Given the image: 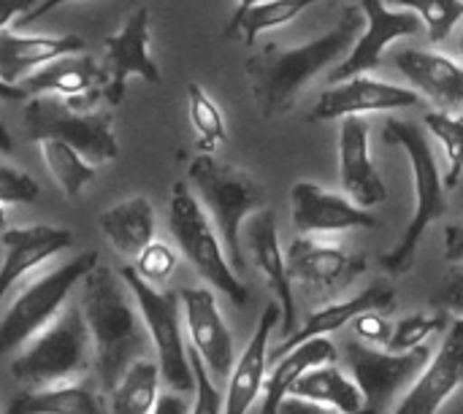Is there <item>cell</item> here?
Masks as SVG:
<instances>
[{"label": "cell", "mask_w": 463, "mask_h": 414, "mask_svg": "<svg viewBox=\"0 0 463 414\" xmlns=\"http://www.w3.org/2000/svg\"><path fill=\"white\" fill-rule=\"evenodd\" d=\"M366 16L361 5L347 8L334 30L326 35L301 43V46H279L266 43L252 52L244 62L255 103L266 119H274L293 108L301 89L328 65H336L347 57L358 33H364Z\"/></svg>", "instance_id": "1"}, {"label": "cell", "mask_w": 463, "mask_h": 414, "mask_svg": "<svg viewBox=\"0 0 463 414\" xmlns=\"http://www.w3.org/2000/svg\"><path fill=\"white\" fill-rule=\"evenodd\" d=\"M81 282L79 306L92 339L100 385L109 393L138 358L149 355L152 339L122 274L98 263Z\"/></svg>", "instance_id": "2"}, {"label": "cell", "mask_w": 463, "mask_h": 414, "mask_svg": "<svg viewBox=\"0 0 463 414\" xmlns=\"http://www.w3.org/2000/svg\"><path fill=\"white\" fill-rule=\"evenodd\" d=\"M187 182L206 214L212 217L231 266L241 271L247 266L241 231L255 212L269 206L266 187L250 171L236 168L231 163H220L214 160V155L203 152L190 163Z\"/></svg>", "instance_id": "3"}, {"label": "cell", "mask_w": 463, "mask_h": 414, "mask_svg": "<svg viewBox=\"0 0 463 414\" xmlns=\"http://www.w3.org/2000/svg\"><path fill=\"white\" fill-rule=\"evenodd\" d=\"M385 144L402 146L410 157L412 165V182H415V212L412 220L402 236V241L380 258V268L391 277H404L415 266L418 247L429 231L431 222H437L448 212V198H445V176L439 171V163L429 146V138L423 130L412 122L391 119L383 130Z\"/></svg>", "instance_id": "4"}, {"label": "cell", "mask_w": 463, "mask_h": 414, "mask_svg": "<svg viewBox=\"0 0 463 414\" xmlns=\"http://www.w3.org/2000/svg\"><path fill=\"white\" fill-rule=\"evenodd\" d=\"M95 361L81 306H65L11 361V377L30 388L65 385L79 380Z\"/></svg>", "instance_id": "5"}, {"label": "cell", "mask_w": 463, "mask_h": 414, "mask_svg": "<svg viewBox=\"0 0 463 414\" xmlns=\"http://www.w3.org/2000/svg\"><path fill=\"white\" fill-rule=\"evenodd\" d=\"M168 225L176 239V247L198 271V277L209 282L214 290H220L225 298H231L236 306H247L250 290L239 279L236 268L231 266L212 217L206 214V209L201 206V201L184 182H176L171 190Z\"/></svg>", "instance_id": "6"}, {"label": "cell", "mask_w": 463, "mask_h": 414, "mask_svg": "<svg viewBox=\"0 0 463 414\" xmlns=\"http://www.w3.org/2000/svg\"><path fill=\"white\" fill-rule=\"evenodd\" d=\"M22 133L30 141L57 138L79 149L92 165L119 155L114 122L98 108H76L60 95H35L22 108Z\"/></svg>", "instance_id": "7"}, {"label": "cell", "mask_w": 463, "mask_h": 414, "mask_svg": "<svg viewBox=\"0 0 463 414\" xmlns=\"http://www.w3.org/2000/svg\"><path fill=\"white\" fill-rule=\"evenodd\" d=\"M98 266V252H81L30 282L0 317V358L27 344L62 309L71 290Z\"/></svg>", "instance_id": "8"}, {"label": "cell", "mask_w": 463, "mask_h": 414, "mask_svg": "<svg viewBox=\"0 0 463 414\" xmlns=\"http://www.w3.org/2000/svg\"><path fill=\"white\" fill-rule=\"evenodd\" d=\"M119 274L138 304V312L144 317V325H146L149 339L157 353V366H160L163 382L176 393H190L195 388V377H193V366H190V347L184 344V334H182L184 317H182L179 293L160 290V287L144 282L133 271V266L122 268Z\"/></svg>", "instance_id": "9"}, {"label": "cell", "mask_w": 463, "mask_h": 414, "mask_svg": "<svg viewBox=\"0 0 463 414\" xmlns=\"http://www.w3.org/2000/svg\"><path fill=\"white\" fill-rule=\"evenodd\" d=\"M429 347H415L410 353L377 350L361 342L350 344V372L364 396L361 414H391L404 393L412 388L423 366L429 363Z\"/></svg>", "instance_id": "10"}, {"label": "cell", "mask_w": 463, "mask_h": 414, "mask_svg": "<svg viewBox=\"0 0 463 414\" xmlns=\"http://www.w3.org/2000/svg\"><path fill=\"white\" fill-rule=\"evenodd\" d=\"M361 11L366 16V27L361 38L353 43V49L347 52V57L334 65L328 76L331 84L374 71L383 60V52L393 41L412 38L423 30V22L415 11H407V8L393 11L385 0H361Z\"/></svg>", "instance_id": "11"}, {"label": "cell", "mask_w": 463, "mask_h": 414, "mask_svg": "<svg viewBox=\"0 0 463 414\" xmlns=\"http://www.w3.org/2000/svg\"><path fill=\"white\" fill-rule=\"evenodd\" d=\"M149 8H136L128 22L103 41V68L109 84L103 87V100L119 106L130 76H141L149 84H160V68L149 52Z\"/></svg>", "instance_id": "12"}, {"label": "cell", "mask_w": 463, "mask_h": 414, "mask_svg": "<svg viewBox=\"0 0 463 414\" xmlns=\"http://www.w3.org/2000/svg\"><path fill=\"white\" fill-rule=\"evenodd\" d=\"M463 388V317H453L439 350L391 414H439Z\"/></svg>", "instance_id": "13"}, {"label": "cell", "mask_w": 463, "mask_h": 414, "mask_svg": "<svg viewBox=\"0 0 463 414\" xmlns=\"http://www.w3.org/2000/svg\"><path fill=\"white\" fill-rule=\"evenodd\" d=\"M418 103L420 95L412 87H399L361 73L331 84L312 106L309 122H328V119H345L358 114H377V111H399V108H412Z\"/></svg>", "instance_id": "14"}, {"label": "cell", "mask_w": 463, "mask_h": 414, "mask_svg": "<svg viewBox=\"0 0 463 414\" xmlns=\"http://www.w3.org/2000/svg\"><path fill=\"white\" fill-rule=\"evenodd\" d=\"M179 301H182V317H184L190 347L201 355L214 382L217 380L225 382L236 363V355H233V336L222 320L214 293L206 287H187L179 293Z\"/></svg>", "instance_id": "15"}, {"label": "cell", "mask_w": 463, "mask_h": 414, "mask_svg": "<svg viewBox=\"0 0 463 414\" xmlns=\"http://www.w3.org/2000/svg\"><path fill=\"white\" fill-rule=\"evenodd\" d=\"M106 84V68L84 52L54 57L19 81L27 95H60L76 108H98Z\"/></svg>", "instance_id": "16"}, {"label": "cell", "mask_w": 463, "mask_h": 414, "mask_svg": "<svg viewBox=\"0 0 463 414\" xmlns=\"http://www.w3.org/2000/svg\"><path fill=\"white\" fill-rule=\"evenodd\" d=\"M285 260L290 279L320 293H339L366 271L364 258L317 236H298L285 252Z\"/></svg>", "instance_id": "17"}, {"label": "cell", "mask_w": 463, "mask_h": 414, "mask_svg": "<svg viewBox=\"0 0 463 414\" xmlns=\"http://www.w3.org/2000/svg\"><path fill=\"white\" fill-rule=\"evenodd\" d=\"M290 206H293V222L304 236H331L353 228L380 225V220L369 209L315 182H296L290 187Z\"/></svg>", "instance_id": "18"}, {"label": "cell", "mask_w": 463, "mask_h": 414, "mask_svg": "<svg viewBox=\"0 0 463 414\" xmlns=\"http://www.w3.org/2000/svg\"><path fill=\"white\" fill-rule=\"evenodd\" d=\"M241 239L250 249V258L255 268L263 274L269 287L277 293L279 309H282V325L285 334L296 331V298L290 290V274H288V260L279 247V231H277V214L274 209H260L255 212L241 231Z\"/></svg>", "instance_id": "19"}, {"label": "cell", "mask_w": 463, "mask_h": 414, "mask_svg": "<svg viewBox=\"0 0 463 414\" xmlns=\"http://www.w3.org/2000/svg\"><path fill=\"white\" fill-rule=\"evenodd\" d=\"M369 144V125L361 117H345L339 130V182L347 198L364 209L388 198V187L372 160Z\"/></svg>", "instance_id": "20"}, {"label": "cell", "mask_w": 463, "mask_h": 414, "mask_svg": "<svg viewBox=\"0 0 463 414\" xmlns=\"http://www.w3.org/2000/svg\"><path fill=\"white\" fill-rule=\"evenodd\" d=\"M0 241L5 247V258L0 263V312H3V301L11 293V287L19 285V279H24L33 268L43 266L57 252L68 249L73 233L68 228H54V225H24V228L3 231Z\"/></svg>", "instance_id": "21"}, {"label": "cell", "mask_w": 463, "mask_h": 414, "mask_svg": "<svg viewBox=\"0 0 463 414\" xmlns=\"http://www.w3.org/2000/svg\"><path fill=\"white\" fill-rule=\"evenodd\" d=\"M282 309L279 304H269L258 320V328L252 334V339L247 342L244 353L236 358L231 374H228V390H225V404L222 414H247L252 409V404L260 399L263 385H266V372H269V336L274 331V325L279 323Z\"/></svg>", "instance_id": "22"}, {"label": "cell", "mask_w": 463, "mask_h": 414, "mask_svg": "<svg viewBox=\"0 0 463 414\" xmlns=\"http://www.w3.org/2000/svg\"><path fill=\"white\" fill-rule=\"evenodd\" d=\"M393 65L404 73L418 95L431 100L437 108H458L463 103V65L442 52L402 49Z\"/></svg>", "instance_id": "23"}, {"label": "cell", "mask_w": 463, "mask_h": 414, "mask_svg": "<svg viewBox=\"0 0 463 414\" xmlns=\"http://www.w3.org/2000/svg\"><path fill=\"white\" fill-rule=\"evenodd\" d=\"M372 309H377V312H393V309H396V293H393L391 285L374 282V285H369L366 290H361V293H355V296H350V298H345V301H334V304H328V306L312 312L301 328H296L293 334L285 336V342L271 353V361H277L279 355H285L288 350H293L296 344H301V342H307V339L328 336V334L345 328V325L353 323L358 315L372 312Z\"/></svg>", "instance_id": "24"}, {"label": "cell", "mask_w": 463, "mask_h": 414, "mask_svg": "<svg viewBox=\"0 0 463 414\" xmlns=\"http://www.w3.org/2000/svg\"><path fill=\"white\" fill-rule=\"evenodd\" d=\"M73 52H84V41L79 35H22L0 30V79L5 84H19L54 57Z\"/></svg>", "instance_id": "25"}, {"label": "cell", "mask_w": 463, "mask_h": 414, "mask_svg": "<svg viewBox=\"0 0 463 414\" xmlns=\"http://www.w3.org/2000/svg\"><path fill=\"white\" fill-rule=\"evenodd\" d=\"M100 233L109 239V244L128 260H136L138 252L155 241V206L144 195H133L119 201L117 206L98 214Z\"/></svg>", "instance_id": "26"}, {"label": "cell", "mask_w": 463, "mask_h": 414, "mask_svg": "<svg viewBox=\"0 0 463 414\" xmlns=\"http://www.w3.org/2000/svg\"><path fill=\"white\" fill-rule=\"evenodd\" d=\"M336 363V347L328 336L307 339L277 358L274 369L263 385V414H279V404L288 399L290 388L315 366Z\"/></svg>", "instance_id": "27"}, {"label": "cell", "mask_w": 463, "mask_h": 414, "mask_svg": "<svg viewBox=\"0 0 463 414\" xmlns=\"http://www.w3.org/2000/svg\"><path fill=\"white\" fill-rule=\"evenodd\" d=\"M288 396H296V399H304V401H315V404H326V407L339 409L342 414H361V409H364L361 388L336 363H323V366L309 369L290 388Z\"/></svg>", "instance_id": "28"}, {"label": "cell", "mask_w": 463, "mask_h": 414, "mask_svg": "<svg viewBox=\"0 0 463 414\" xmlns=\"http://www.w3.org/2000/svg\"><path fill=\"white\" fill-rule=\"evenodd\" d=\"M160 366L149 358H138L109 390L111 414H149L160 396Z\"/></svg>", "instance_id": "29"}, {"label": "cell", "mask_w": 463, "mask_h": 414, "mask_svg": "<svg viewBox=\"0 0 463 414\" xmlns=\"http://www.w3.org/2000/svg\"><path fill=\"white\" fill-rule=\"evenodd\" d=\"M8 414H100V404L92 390L65 382L22 393L11 401Z\"/></svg>", "instance_id": "30"}, {"label": "cell", "mask_w": 463, "mask_h": 414, "mask_svg": "<svg viewBox=\"0 0 463 414\" xmlns=\"http://www.w3.org/2000/svg\"><path fill=\"white\" fill-rule=\"evenodd\" d=\"M320 0H260L252 8H247L241 16H231L225 24V38L241 35L247 46H255L258 35L274 27H282L293 22L298 14L312 8Z\"/></svg>", "instance_id": "31"}, {"label": "cell", "mask_w": 463, "mask_h": 414, "mask_svg": "<svg viewBox=\"0 0 463 414\" xmlns=\"http://www.w3.org/2000/svg\"><path fill=\"white\" fill-rule=\"evenodd\" d=\"M41 155L46 168L52 171V176L57 179L60 190L68 198H79L84 193V187L95 179L98 165H92L79 149H73L65 141L57 138H43L41 141Z\"/></svg>", "instance_id": "32"}, {"label": "cell", "mask_w": 463, "mask_h": 414, "mask_svg": "<svg viewBox=\"0 0 463 414\" xmlns=\"http://www.w3.org/2000/svg\"><path fill=\"white\" fill-rule=\"evenodd\" d=\"M187 111H190V122L198 133V149L203 155H214V149L228 138V127H225V117H222L220 106L212 100V95L198 81L187 84Z\"/></svg>", "instance_id": "33"}, {"label": "cell", "mask_w": 463, "mask_h": 414, "mask_svg": "<svg viewBox=\"0 0 463 414\" xmlns=\"http://www.w3.org/2000/svg\"><path fill=\"white\" fill-rule=\"evenodd\" d=\"M426 127L429 133L442 144L445 149V187L453 190L463 176V114L453 108H437L431 114H426Z\"/></svg>", "instance_id": "34"}, {"label": "cell", "mask_w": 463, "mask_h": 414, "mask_svg": "<svg viewBox=\"0 0 463 414\" xmlns=\"http://www.w3.org/2000/svg\"><path fill=\"white\" fill-rule=\"evenodd\" d=\"M385 3L415 11L431 43L448 41L456 24L463 19V0H385Z\"/></svg>", "instance_id": "35"}, {"label": "cell", "mask_w": 463, "mask_h": 414, "mask_svg": "<svg viewBox=\"0 0 463 414\" xmlns=\"http://www.w3.org/2000/svg\"><path fill=\"white\" fill-rule=\"evenodd\" d=\"M450 325L448 315L445 312H437V315H410L404 320H399L393 325V339L388 344L391 353H410L415 347H423L426 339L437 331H445Z\"/></svg>", "instance_id": "36"}, {"label": "cell", "mask_w": 463, "mask_h": 414, "mask_svg": "<svg viewBox=\"0 0 463 414\" xmlns=\"http://www.w3.org/2000/svg\"><path fill=\"white\" fill-rule=\"evenodd\" d=\"M176 252H174V247H168L165 241H149L141 252H138V258L133 260V271L144 279V282H149V285H155V287H160L163 282H168L171 279V274L176 271Z\"/></svg>", "instance_id": "37"}, {"label": "cell", "mask_w": 463, "mask_h": 414, "mask_svg": "<svg viewBox=\"0 0 463 414\" xmlns=\"http://www.w3.org/2000/svg\"><path fill=\"white\" fill-rule=\"evenodd\" d=\"M190 366H193V377H195V401H193V412L190 414H222V393L217 390L214 377L209 374V369L203 366L201 355L190 347Z\"/></svg>", "instance_id": "38"}, {"label": "cell", "mask_w": 463, "mask_h": 414, "mask_svg": "<svg viewBox=\"0 0 463 414\" xmlns=\"http://www.w3.org/2000/svg\"><path fill=\"white\" fill-rule=\"evenodd\" d=\"M41 198V184L22 168L0 163V203H35Z\"/></svg>", "instance_id": "39"}, {"label": "cell", "mask_w": 463, "mask_h": 414, "mask_svg": "<svg viewBox=\"0 0 463 414\" xmlns=\"http://www.w3.org/2000/svg\"><path fill=\"white\" fill-rule=\"evenodd\" d=\"M353 334L361 344L377 347V350H388L391 339H393V323L388 317V312H364L353 320Z\"/></svg>", "instance_id": "40"}, {"label": "cell", "mask_w": 463, "mask_h": 414, "mask_svg": "<svg viewBox=\"0 0 463 414\" xmlns=\"http://www.w3.org/2000/svg\"><path fill=\"white\" fill-rule=\"evenodd\" d=\"M431 306L437 312L453 315V317H463V263H456L448 277L439 282V287L431 296Z\"/></svg>", "instance_id": "41"}, {"label": "cell", "mask_w": 463, "mask_h": 414, "mask_svg": "<svg viewBox=\"0 0 463 414\" xmlns=\"http://www.w3.org/2000/svg\"><path fill=\"white\" fill-rule=\"evenodd\" d=\"M279 414H342L334 407H326V404H315V401H304V399H296V396H288L282 404H279Z\"/></svg>", "instance_id": "42"}, {"label": "cell", "mask_w": 463, "mask_h": 414, "mask_svg": "<svg viewBox=\"0 0 463 414\" xmlns=\"http://www.w3.org/2000/svg\"><path fill=\"white\" fill-rule=\"evenodd\" d=\"M193 412V407H190V401L184 399V393H176V390H171V393H160L157 396V404H155V409L149 414H190Z\"/></svg>", "instance_id": "43"}, {"label": "cell", "mask_w": 463, "mask_h": 414, "mask_svg": "<svg viewBox=\"0 0 463 414\" xmlns=\"http://www.w3.org/2000/svg\"><path fill=\"white\" fill-rule=\"evenodd\" d=\"M445 260L463 263V222L445 228Z\"/></svg>", "instance_id": "44"}, {"label": "cell", "mask_w": 463, "mask_h": 414, "mask_svg": "<svg viewBox=\"0 0 463 414\" xmlns=\"http://www.w3.org/2000/svg\"><path fill=\"white\" fill-rule=\"evenodd\" d=\"M30 8H35V0H0V30H5L11 19H19Z\"/></svg>", "instance_id": "45"}, {"label": "cell", "mask_w": 463, "mask_h": 414, "mask_svg": "<svg viewBox=\"0 0 463 414\" xmlns=\"http://www.w3.org/2000/svg\"><path fill=\"white\" fill-rule=\"evenodd\" d=\"M62 3H71V0H41V3H35V8H30L27 14H22V16L16 19V24H19V27H27V24H33V22H38L41 16H46L49 11L60 8Z\"/></svg>", "instance_id": "46"}, {"label": "cell", "mask_w": 463, "mask_h": 414, "mask_svg": "<svg viewBox=\"0 0 463 414\" xmlns=\"http://www.w3.org/2000/svg\"><path fill=\"white\" fill-rule=\"evenodd\" d=\"M24 95H27V92H24L19 84H5V81L0 79V98H3V100H22Z\"/></svg>", "instance_id": "47"}, {"label": "cell", "mask_w": 463, "mask_h": 414, "mask_svg": "<svg viewBox=\"0 0 463 414\" xmlns=\"http://www.w3.org/2000/svg\"><path fill=\"white\" fill-rule=\"evenodd\" d=\"M11 149H14L11 133L5 130V125H0V152H11Z\"/></svg>", "instance_id": "48"}, {"label": "cell", "mask_w": 463, "mask_h": 414, "mask_svg": "<svg viewBox=\"0 0 463 414\" xmlns=\"http://www.w3.org/2000/svg\"><path fill=\"white\" fill-rule=\"evenodd\" d=\"M255 3H260V0H239V5H236V11H233V16H241L247 8H252Z\"/></svg>", "instance_id": "49"}, {"label": "cell", "mask_w": 463, "mask_h": 414, "mask_svg": "<svg viewBox=\"0 0 463 414\" xmlns=\"http://www.w3.org/2000/svg\"><path fill=\"white\" fill-rule=\"evenodd\" d=\"M5 228V209H3V203H0V231Z\"/></svg>", "instance_id": "50"}, {"label": "cell", "mask_w": 463, "mask_h": 414, "mask_svg": "<svg viewBox=\"0 0 463 414\" xmlns=\"http://www.w3.org/2000/svg\"><path fill=\"white\" fill-rule=\"evenodd\" d=\"M456 46H458V54H461V60H463V27H461V33H458V43H456Z\"/></svg>", "instance_id": "51"}]
</instances>
